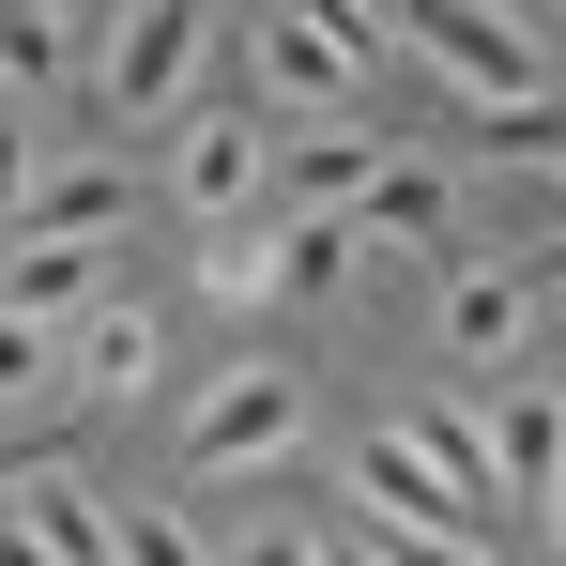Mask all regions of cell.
Wrapping results in <instances>:
<instances>
[{
  "label": "cell",
  "mask_w": 566,
  "mask_h": 566,
  "mask_svg": "<svg viewBox=\"0 0 566 566\" xmlns=\"http://www.w3.org/2000/svg\"><path fill=\"white\" fill-rule=\"evenodd\" d=\"M0 306L15 322H77L93 306V245H0Z\"/></svg>",
  "instance_id": "14"
},
{
  "label": "cell",
  "mask_w": 566,
  "mask_h": 566,
  "mask_svg": "<svg viewBox=\"0 0 566 566\" xmlns=\"http://www.w3.org/2000/svg\"><path fill=\"white\" fill-rule=\"evenodd\" d=\"M552 536H566V474H552Z\"/></svg>",
  "instance_id": "27"
},
{
  "label": "cell",
  "mask_w": 566,
  "mask_h": 566,
  "mask_svg": "<svg viewBox=\"0 0 566 566\" xmlns=\"http://www.w3.org/2000/svg\"><path fill=\"white\" fill-rule=\"evenodd\" d=\"M566 474V398H490V490H552Z\"/></svg>",
  "instance_id": "12"
},
{
  "label": "cell",
  "mask_w": 566,
  "mask_h": 566,
  "mask_svg": "<svg viewBox=\"0 0 566 566\" xmlns=\"http://www.w3.org/2000/svg\"><path fill=\"white\" fill-rule=\"evenodd\" d=\"M368 261V230H353V199H322V214H291L276 230V306H337Z\"/></svg>",
  "instance_id": "9"
},
{
  "label": "cell",
  "mask_w": 566,
  "mask_h": 566,
  "mask_svg": "<svg viewBox=\"0 0 566 566\" xmlns=\"http://www.w3.org/2000/svg\"><path fill=\"white\" fill-rule=\"evenodd\" d=\"M368 214H353V230H368V245H429V261H444V230H460V185H444V169H368Z\"/></svg>",
  "instance_id": "10"
},
{
  "label": "cell",
  "mask_w": 566,
  "mask_h": 566,
  "mask_svg": "<svg viewBox=\"0 0 566 566\" xmlns=\"http://www.w3.org/2000/svg\"><path fill=\"white\" fill-rule=\"evenodd\" d=\"M398 429H413V444H429V474H444V490H474V505H490V429H474L460 398H413V413H398Z\"/></svg>",
  "instance_id": "15"
},
{
  "label": "cell",
  "mask_w": 566,
  "mask_h": 566,
  "mask_svg": "<svg viewBox=\"0 0 566 566\" xmlns=\"http://www.w3.org/2000/svg\"><path fill=\"white\" fill-rule=\"evenodd\" d=\"M398 31H413L474 107H521V93H536V31H521L505 0H398Z\"/></svg>",
  "instance_id": "1"
},
{
  "label": "cell",
  "mask_w": 566,
  "mask_h": 566,
  "mask_svg": "<svg viewBox=\"0 0 566 566\" xmlns=\"http://www.w3.org/2000/svg\"><path fill=\"white\" fill-rule=\"evenodd\" d=\"M552 306V261H490V276H444V353L490 368V353H521V322Z\"/></svg>",
  "instance_id": "5"
},
{
  "label": "cell",
  "mask_w": 566,
  "mask_h": 566,
  "mask_svg": "<svg viewBox=\"0 0 566 566\" xmlns=\"http://www.w3.org/2000/svg\"><path fill=\"white\" fill-rule=\"evenodd\" d=\"M368 169H382L368 138H306V199H353V185H368Z\"/></svg>",
  "instance_id": "21"
},
{
  "label": "cell",
  "mask_w": 566,
  "mask_h": 566,
  "mask_svg": "<svg viewBox=\"0 0 566 566\" xmlns=\"http://www.w3.org/2000/svg\"><path fill=\"white\" fill-rule=\"evenodd\" d=\"M353 490H368V521H444V536H490V505H474V490H444V474H429V444H413L398 413L353 444Z\"/></svg>",
  "instance_id": "4"
},
{
  "label": "cell",
  "mask_w": 566,
  "mask_h": 566,
  "mask_svg": "<svg viewBox=\"0 0 566 566\" xmlns=\"http://www.w3.org/2000/svg\"><path fill=\"white\" fill-rule=\"evenodd\" d=\"M185 77H199V0H138L123 46H107V123H154Z\"/></svg>",
  "instance_id": "3"
},
{
  "label": "cell",
  "mask_w": 566,
  "mask_h": 566,
  "mask_svg": "<svg viewBox=\"0 0 566 566\" xmlns=\"http://www.w3.org/2000/svg\"><path fill=\"white\" fill-rule=\"evenodd\" d=\"M382 566H490V536H444V521H368Z\"/></svg>",
  "instance_id": "19"
},
{
  "label": "cell",
  "mask_w": 566,
  "mask_h": 566,
  "mask_svg": "<svg viewBox=\"0 0 566 566\" xmlns=\"http://www.w3.org/2000/svg\"><path fill=\"white\" fill-rule=\"evenodd\" d=\"M0 566H62V552H46V536H31V521H15V505H0Z\"/></svg>",
  "instance_id": "24"
},
{
  "label": "cell",
  "mask_w": 566,
  "mask_h": 566,
  "mask_svg": "<svg viewBox=\"0 0 566 566\" xmlns=\"http://www.w3.org/2000/svg\"><path fill=\"white\" fill-rule=\"evenodd\" d=\"M291 429H306V382H291V368H230V382L185 413V460H199V474H230V460H276Z\"/></svg>",
  "instance_id": "2"
},
{
  "label": "cell",
  "mask_w": 566,
  "mask_h": 566,
  "mask_svg": "<svg viewBox=\"0 0 566 566\" xmlns=\"http://www.w3.org/2000/svg\"><path fill=\"white\" fill-rule=\"evenodd\" d=\"M322 566H382V552H368V536H322Z\"/></svg>",
  "instance_id": "26"
},
{
  "label": "cell",
  "mask_w": 566,
  "mask_h": 566,
  "mask_svg": "<svg viewBox=\"0 0 566 566\" xmlns=\"http://www.w3.org/2000/svg\"><path fill=\"white\" fill-rule=\"evenodd\" d=\"M306 15H322V31H337L353 62H382V15H368V0H306Z\"/></svg>",
  "instance_id": "22"
},
{
  "label": "cell",
  "mask_w": 566,
  "mask_h": 566,
  "mask_svg": "<svg viewBox=\"0 0 566 566\" xmlns=\"http://www.w3.org/2000/svg\"><path fill=\"white\" fill-rule=\"evenodd\" d=\"M199 291L214 306H276V230L261 214H199Z\"/></svg>",
  "instance_id": "13"
},
{
  "label": "cell",
  "mask_w": 566,
  "mask_h": 566,
  "mask_svg": "<svg viewBox=\"0 0 566 566\" xmlns=\"http://www.w3.org/2000/svg\"><path fill=\"white\" fill-rule=\"evenodd\" d=\"M0 505L46 536L62 566H123V536H107V505H93V474L77 460H31V474H0Z\"/></svg>",
  "instance_id": "7"
},
{
  "label": "cell",
  "mask_w": 566,
  "mask_h": 566,
  "mask_svg": "<svg viewBox=\"0 0 566 566\" xmlns=\"http://www.w3.org/2000/svg\"><path fill=\"white\" fill-rule=\"evenodd\" d=\"M77 368H93V398H138V382H154V322H138V306H107L93 337H77Z\"/></svg>",
  "instance_id": "16"
},
{
  "label": "cell",
  "mask_w": 566,
  "mask_h": 566,
  "mask_svg": "<svg viewBox=\"0 0 566 566\" xmlns=\"http://www.w3.org/2000/svg\"><path fill=\"white\" fill-rule=\"evenodd\" d=\"M31 199V123H0V214Z\"/></svg>",
  "instance_id": "23"
},
{
  "label": "cell",
  "mask_w": 566,
  "mask_h": 566,
  "mask_svg": "<svg viewBox=\"0 0 566 566\" xmlns=\"http://www.w3.org/2000/svg\"><path fill=\"white\" fill-rule=\"evenodd\" d=\"M107 214H123V169H62V185H31L0 214V245H93Z\"/></svg>",
  "instance_id": "11"
},
{
  "label": "cell",
  "mask_w": 566,
  "mask_h": 566,
  "mask_svg": "<svg viewBox=\"0 0 566 566\" xmlns=\"http://www.w3.org/2000/svg\"><path fill=\"white\" fill-rule=\"evenodd\" d=\"M261 93H291V107H353V93H368V62H353L306 0H276V15H261Z\"/></svg>",
  "instance_id": "6"
},
{
  "label": "cell",
  "mask_w": 566,
  "mask_h": 566,
  "mask_svg": "<svg viewBox=\"0 0 566 566\" xmlns=\"http://www.w3.org/2000/svg\"><path fill=\"white\" fill-rule=\"evenodd\" d=\"M230 566H322V552H306V536H245Z\"/></svg>",
  "instance_id": "25"
},
{
  "label": "cell",
  "mask_w": 566,
  "mask_h": 566,
  "mask_svg": "<svg viewBox=\"0 0 566 566\" xmlns=\"http://www.w3.org/2000/svg\"><path fill=\"white\" fill-rule=\"evenodd\" d=\"M46 337H62V322H15V306H0V398H46V368H62Z\"/></svg>",
  "instance_id": "20"
},
{
  "label": "cell",
  "mask_w": 566,
  "mask_h": 566,
  "mask_svg": "<svg viewBox=\"0 0 566 566\" xmlns=\"http://www.w3.org/2000/svg\"><path fill=\"white\" fill-rule=\"evenodd\" d=\"M261 169H276L261 123L214 107V123H185V169H169V185H185V214H261Z\"/></svg>",
  "instance_id": "8"
},
{
  "label": "cell",
  "mask_w": 566,
  "mask_h": 566,
  "mask_svg": "<svg viewBox=\"0 0 566 566\" xmlns=\"http://www.w3.org/2000/svg\"><path fill=\"white\" fill-rule=\"evenodd\" d=\"M0 77H15V93L62 77V0H0Z\"/></svg>",
  "instance_id": "17"
},
{
  "label": "cell",
  "mask_w": 566,
  "mask_h": 566,
  "mask_svg": "<svg viewBox=\"0 0 566 566\" xmlns=\"http://www.w3.org/2000/svg\"><path fill=\"white\" fill-rule=\"evenodd\" d=\"M107 536H123V566H214V552H199V521H169V505H123Z\"/></svg>",
  "instance_id": "18"
}]
</instances>
